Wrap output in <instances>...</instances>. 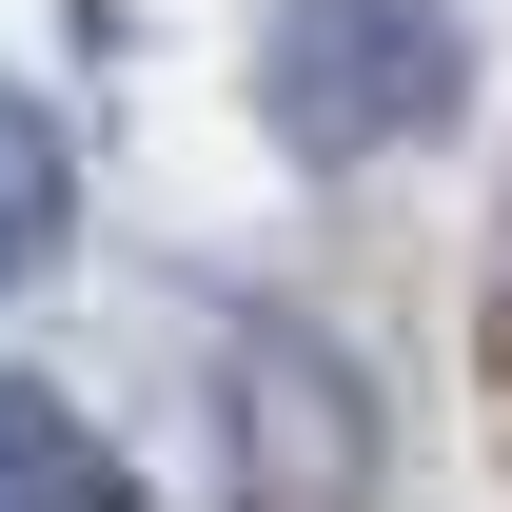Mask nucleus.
Wrapping results in <instances>:
<instances>
[{
	"label": "nucleus",
	"mask_w": 512,
	"mask_h": 512,
	"mask_svg": "<svg viewBox=\"0 0 512 512\" xmlns=\"http://www.w3.org/2000/svg\"><path fill=\"white\" fill-rule=\"evenodd\" d=\"M197 414H217V493H237V512H375V473H394L375 375H355L316 316H276V296H217Z\"/></svg>",
	"instance_id": "nucleus-1"
},
{
	"label": "nucleus",
	"mask_w": 512,
	"mask_h": 512,
	"mask_svg": "<svg viewBox=\"0 0 512 512\" xmlns=\"http://www.w3.org/2000/svg\"><path fill=\"white\" fill-rule=\"evenodd\" d=\"M453 99H473V20L453 0H276V40H256V119L296 158H394Z\"/></svg>",
	"instance_id": "nucleus-2"
},
{
	"label": "nucleus",
	"mask_w": 512,
	"mask_h": 512,
	"mask_svg": "<svg viewBox=\"0 0 512 512\" xmlns=\"http://www.w3.org/2000/svg\"><path fill=\"white\" fill-rule=\"evenodd\" d=\"M0 512H138V473H119L99 414H60L40 375H0Z\"/></svg>",
	"instance_id": "nucleus-3"
},
{
	"label": "nucleus",
	"mask_w": 512,
	"mask_h": 512,
	"mask_svg": "<svg viewBox=\"0 0 512 512\" xmlns=\"http://www.w3.org/2000/svg\"><path fill=\"white\" fill-rule=\"evenodd\" d=\"M60 217H79V158H60V119H40V99L0 79V296H20V276L60 256Z\"/></svg>",
	"instance_id": "nucleus-4"
}]
</instances>
